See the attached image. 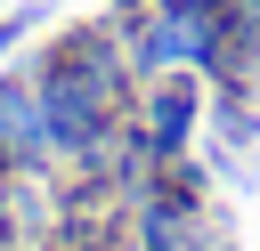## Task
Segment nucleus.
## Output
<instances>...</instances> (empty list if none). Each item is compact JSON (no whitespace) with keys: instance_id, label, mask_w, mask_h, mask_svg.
Returning <instances> with one entry per match:
<instances>
[{"instance_id":"1","label":"nucleus","mask_w":260,"mask_h":251,"mask_svg":"<svg viewBox=\"0 0 260 251\" xmlns=\"http://www.w3.org/2000/svg\"><path fill=\"white\" fill-rule=\"evenodd\" d=\"M130 121H138V138L154 146V162H179L187 154V138H195V121H203V73H146V89L130 97Z\"/></svg>"},{"instance_id":"2","label":"nucleus","mask_w":260,"mask_h":251,"mask_svg":"<svg viewBox=\"0 0 260 251\" xmlns=\"http://www.w3.org/2000/svg\"><path fill=\"white\" fill-rule=\"evenodd\" d=\"M49 113H41V81L32 73H0V170H49Z\"/></svg>"},{"instance_id":"3","label":"nucleus","mask_w":260,"mask_h":251,"mask_svg":"<svg viewBox=\"0 0 260 251\" xmlns=\"http://www.w3.org/2000/svg\"><path fill=\"white\" fill-rule=\"evenodd\" d=\"M81 251H146V243H138L130 227H114V235H98V243H81Z\"/></svg>"},{"instance_id":"6","label":"nucleus","mask_w":260,"mask_h":251,"mask_svg":"<svg viewBox=\"0 0 260 251\" xmlns=\"http://www.w3.org/2000/svg\"><path fill=\"white\" fill-rule=\"evenodd\" d=\"M171 8H228V0H171Z\"/></svg>"},{"instance_id":"4","label":"nucleus","mask_w":260,"mask_h":251,"mask_svg":"<svg viewBox=\"0 0 260 251\" xmlns=\"http://www.w3.org/2000/svg\"><path fill=\"white\" fill-rule=\"evenodd\" d=\"M16 243V211H8V170H0V251Z\"/></svg>"},{"instance_id":"5","label":"nucleus","mask_w":260,"mask_h":251,"mask_svg":"<svg viewBox=\"0 0 260 251\" xmlns=\"http://www.w3.org/2000/svg\"><path fill=\"white\" fill-rule=\"evenodd\" d=\"M16 32H24V16H8V24H0V57L16 49Z\"/></svg>"}]
</instances>
